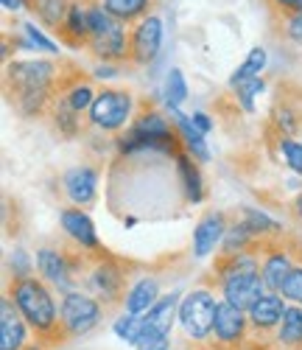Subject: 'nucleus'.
Listing matches in <instances>:
<instances>
[{
	"mask_svg": "<svg viewBox=\"0 0 302 350\" xmlns=\"http://www.w3.org/2000/svg\"><path fill=\"white\" fill-rule=\"evenodd\" d=\"M14 303H17V311L37 331H48L56 323V303L51 297V291L31 278H23L14 286Z\"/></svg>",
	"mask_w": 302,
	"mask_h": 350,
	"instance_id": "1",
	"label": "nucleus"
},
{
	"mask_svg": "<svg viewBox=\"0 0 302 350\" xmlns=\"http://www.w3.org/2000/svg\"><path fill=\"white\" fill-rule=\"evenodd\" d=\"M249 236H252V232H249L244 224H235L230 232H224V241H221V244H224L227 252H241V250L247 247Z\"/></svg>",
	"mask_w": 302,
	"mask_h": 350,
	"instance_id": "35",
	"label": "nucleus"
},
{
	"mask_svg": "<svg viewBox=\"0 0 302 350\" xmlns=\"http://www.w3.org/2000/svg\"><path fill=\"white\" fill-rule=\"evenodd\" d=\"M62 227L65 232L81 247L87 250H98V236H96V224L87 213L81 211H62Z\"/></svg>",
	"mask_w": 302,
	"mask_h": 350,
	"instance_id": "11",
	"label": "nucleus"
},
{
	"mask_svg": "<svg viewBox=\"0 0 302 350\" xmlns=\"http://www.w3.org/2000/svg\"><path fill=\"white\" fill-rule=\"evenodd\" d=\"M288 37L297 40V42H302V12H294V17L288 23Z\"/></svg>",
	"mask_w": 302,
	"mask_h": 350,
	"instance_id": "41",
	"label": "nucleus"
},
{
	"mask_svg": "<svg viewBox=\"0 0 302 350\" xmlns=\"http://www.w3.org/2000/svg\"><path fill=\"white\" fill-rule=\"evenodd\" d=\"M140 331H143V317H137V314H124L115 323V334L120 336V339H126V342H137V336H140Z\"/></svg>",
	"mask_w": 302,
	"mask_h": 350,
	"instance_id": "30",
	"label": "nucleus"
},
{
	"mask_svg": "<svg viewBox=\"0 0 302 350\" xmlns=\"http://www.w3.org/2000/svg\"><path fill=\"white\" fill-rule=\"evenodd\" d=\"M157 303V283L154 280H140L132 286L129 297H126V314H137L143 317L146 311H151V306Z\"/></svg>",
	"mask_w": 302,
	"mask_h": 350,
	"instance_id": "17",
	"label": "nucleus"
},
{
	"mask_svg": "<svg viewBox=\"0 0 302 350\" xmlns=\"http://www.w3.org/2000/svg\"><path fill=\"white\" fill-rule=\"evenodd\" d=\"M286 314V306H283V297L277 295H263L252 308H249V317H252V323L258 328H271V325H277L280 319Z\"/></svg>",
	"mask_w": 302,
	"mask_h": 350,
	"instance_id": "16",
	"label": "nucleus"
},
{
	"mask_svg": "<svg viewBox=\"0 0 302 350\" xmlns=\"http://www.w3.org/2000/svg\"><path fill=\"white\" fill-rule=\"evenodd\" d=\"M216 297L204 288H196L179 303V323H182L185 334L191 339H207L216 325Z\"/></svg>",
	"mask_w": 302,
	"mask_h": 350,
	"instance_id": "2",
	"label": "nucleus"
},
{
	"mask_svg": "<svg viewBox=\"0 0 302 350\" xmlns=\"http://www.w3.org/2000/svg\"><path fill=\"white\" fill-rule=\"evenodd\" d=\"M176 171H179V177H182V185H185V193L191 202H202V177H199V171L196 165L191 163L188 154H179L176 157Z\"/></svg>",
	"mask_w": 302,
	"mask_h": 350,
	"instance_id": "23",
	"label": "nucleus"
},
{
	"mask_svg": "<svg viewBox=\"0 0 302 350\" xmlns=\"http://www.w3.org/2000/svg\"><path fill=\"white\" fill-rule=\"evenodd\" d=\"M224 275H260V267H258V260L249 258V255H235L221 269V278Z\"/></svg>",
	"mask_w": 302,
	"mask_h": 350,
	"instance_id": "32",
	"label": "nucleus"
},
{
	"mask_svg": "<svg viewBox=\"0 0 302 350\" xmlns=\"http://www.w3.org/2000/svg\"><path fill=\"white\" fill-rule=\"evenodd\" d=\"M280 342L299 345L302 342V308H286L280 319Z\"/></svg>",
	"mask_w": 302,
	"mask_h": 350,
	"instance_id": "25",
	"label": "nucleus"
},
{
	"mask_svg": "<svg viewBox=\"0 0 302 350\" xmlns=\"http://www.w3.org/2000/svg\"><path fill=\"white\" fill-rule=\"evenodd\" d=\"M297 213H299V219H302V196H297Z\"/></svg>",
	"mask_w": 302,
	"mask_h": 350,
	"instance_id": "46",
	"label": "nucleus"
},
{
	"mask_svg": "<svg viewBox=\"0 0 302 350\" xmlns=\"http://www.w3.org/2000/svg\"><path fill=\"white\" fill-rule=\"evenodd\" d=\"M68 101H70V107L76 112H84L87 107H93V101H96L93 87H90V84H76L73 90H70V96H68Z\"/></svg>",
	"mask_w": 302,
	"mask_h": 350,
	"instance_id": "37",
	"label": "nucleus"
},
{
	"mask_svg": "<svg viewBox=\"0 0 302 350\" xmlns=\"http://www.w3.org/2000/svg\"><path fill=\"white\" fill-rule=\"evenodd\" d=\"M280 291H283L286 300L302 303V267H291V272H288V278L283 280Z\"/></svg>",
	"mask_w": 302,
	"mask_h": 350,
	"instance_id": "33",
	"label": "nucleus"
},
{
	"mask_svg": "<svg viewBox=\"0 0 302 350\" xmlns=\"http://www.w3.org/2000/svg\"><path fill=\"white\" fill-rule=\"evenodd\" d=\"M28 350H40V347H28Z\"/></svg>",
	"mask_w": 302,
	"mask_h": 350,
	"instance_id": "47",
	"label": "nucleus"
},
{
	"mask_svg": "<svg viewBox=\"0 0 302 350\" xmlns=\"http://www.w3.org/2000/svg\"><path fill=\"white\" fill-rule=\"evenodd\" d=\"M221 283H224V300L238 306L241 311H249L266 295L263 275H224Z\"/></svg>",
	"mask_w": 302,
	"mask_h": 350,
	"instance_id": "6",
	"label": "nucleus"
},
{
	"mask_svg": "<svg viewBox=\"0 0 302 350\" xmlns=\"http://www.w3.org/2000/svg\"><path fill=\"white\" fill-rule=\"evenodd\" d=\"M193 124H196V126H199V129H202L204 135H207L210 129H213V121H210L204 112H193Z\"/></svg>",
	"mask_w": 302,
	"mask_h": 350,
	"instance_id": "42",
	"label": "nucleus"
},
{
	"mask_svg": "<svg viewBox=\"0 0 302 350\" xmlns=\"http://www.w3.org/2000/svg\"><path fill=\"white\" fill-rule=\"evenodd\" d=\"M96 76L98 79H112V76H118V70L109 68V65H101V68H96Z\"/></svg>",
	"mask_w": 302,
	"mask_h": 350,
	"instance_id": "44",
	"label": "nucleus"
},
{
	"mask_svg": "<svg viewBox=\"0 0 302 350\" xmlns=\"http://www.w3.org/2000/svg\"><path fill=\"white\" fill-rule=\"evenodd\" d=\"M12 272L17 275V278H25L28 272H31V260H28V255H25V250H14V255H12Z\"/></svg>",
	"mask_w": 302,
	"mask_h": 350,
	"instance_id": "39",
	"label": "nucleus"
},
{
	"mask_svg": "<svg viewBox=\"0 0 302 350\" xmlns=\"http://www.w3.org/2000/svg\"><path fill=\"white\" fill-rule=\"evenodd\" d=\"M277 6L291 9V12H302V0H277Z\"/></svg>",
	"mask_w": 302,
	"mask_h": 350,
	"instance_id": "43",
	"label": "nucleus"
},
{
	"mask_svg": "<svg viewBox=\"0 0 302 350\" xmlns=\"http://www.w3.org/2000/svg\"><path fill=\"white\" fill-rule=\"evenodd\" d=\"M280 152H283L286 163H288L297 174H302V143H297V140L286 137V140H280Z\"/></svg>",
	"mask_w": 302,
	"mask_h": 350,
	"instance_id": "38",
	"label": "nucleus"
},
{
	"mask_svg": "<svg viewBox=\"0 0 302 350\" xmlns=\"http://www.w3.org/2000/svg\"><path fill=\"white\" fill-rule=\"evenodd\" d=\"M216 336L221 342H238L241 336H244V311H241L238 306L221 300L219 308H216V325H213Z\"/></svg>",
	"mask_w": 302,
	"mask_h": 350,
	"instance_id": "12",
	"label": "nucleus"
},
{
	"mask_svg": "<svg viewBox=\"0 0 302 350\" xmlns=\"http://www.w3.org/2000/svg\"><path fill=\"white\" fill-rule=\"evenodd\" d=\"M3 6H6V9H14V12H20L25 3H23V0H3Z\"/></svg>",
	"mask_w": 302,
	"mask_h": 350,
	"instance_id": "45",
	"label": "nucleus"
},
{
	"mask_svg": "<svg viewBox=\"0 0 302 350\" xmlns=\"http://www.w3.org/2000/svg\"><path fill=\"white\" fill-rule=\"evenodd\" d=\"M37 267H40V272H42L48 280L62 283V286L68 283V267H65V258L59 255V252H53V250H40Z\"/></svg>",
	"mask_w": 302,
	"mask_h": 350,
	"instance_id": "22",
	"label": "nucleus"
},
{
	"mask_svg": "<svg viewBox=\"0 0 302 350\" xmlns=\"http://www.w3.org/2000/svg\"><path fill=\"white\" fill-rule=\"evenodd\" d=\"M224 232H227V224H224V216L221 213H207L196 232H193V255L196 258H204L213 252L221 241H224Z\"/></svg>",
	"mask_w": 302,
	"mask_h": 350,
	"instance_id": "9",
	"label": "nucleus"
},
{
	"mask_svg": "<svg viewBox=\"0 0 302 350\" xmlns=\"http://www.w3.org/2000/svg\"><path fill=\"white\" fill-rule=\"evenodd\" d=\"M76 109L70 107V101L65 98V101H59V107H56V124H59V129H62L65 135H76Z\"/></svg>",
	"mask_w": 302,
	"mask_h": 350,
	"instance_id": "36",
	"label": "nucleus"
},
{
	"mask_svg": "<svg viewBox=\"0 0 302 350\" xmlns=\"http://www.w3.org/2000/svg\"><path fill=\"white\" fill-rule=\"evenodd\" d=\"M163 48V20L160 17H146L132 34V59L137 65H148L157 59Z\"/></svg>",
	"mask_w": 302,
	"mask_h": 350,
	"instance_id": "7",
	"label": "nucleus"
},
{
	"mask_svg": "<svg viewBox=\"0 0 302 350\" xmlns=\"http://www.w3.org/2000/svg\"><path fill=\"white\" fill-rule=\"evenodd\" d=\"M96 185H98V174L90 165H79L65 174V191L76 205H90L96 199Z\"/></svg>",
	"mask_w": 302,
	"mask_h": 350,
	"instance_id": "10",
	"label": "nucleus"
},
{
	"mask_svg": "<svg viewBox=\"0 0 302 350\" xmlns=\"http://www.w3.org/2000/svg\"><path fill=\"white\" fill-rule=\"evenodd\" d=\"M244 227L249 230V232H266V230H280V224L277 221H271L266 213H260V211H252V208H247L244 211Z\"/></svg>",
	"mask_w": 302,
	"mask_h": 350,
	"instance_id": "34",
	"label": "nucleus"
},
{
	"mask_svg": "<svg viewBox=\"0 0 302 350\" xmlns=\"http://www.w3.org/2000/svg\"><path fill=\"white\" fill-rule=\"evenodd\" d=\"M70 0H34V12L40 14L42 23L53 25V28H62L70 12Z\"/></svg>",
	"mask_w": 302,
	"mask_h": 350,
	"instance_id": "21",
	"label": "nucleus"
},
{
	"mask_svg": "<svg viewBox=\"0 0 302 350\" xmlns=\"http://www.w3.org/2000/svg\"><path fill=\"white\" fill-rule=\"evenodd\" d=\"M171 115H174V124H176L179 135H182V140L188 143V149L193 152V157L210 160V149H207V143H204V132L193 124V118H188V115L179 109V107H171Z\"/></svg>",
	"mask_w": 302,
	"mask_h": 350,
	"instance_id": "14",
	"label": "nucleus"
},
{
	"mask_svg": "<svg viewBox=\"0 0 302 350\" xmlns=\"http://www.w3.org/2000/svg\"><path fill=\"white\" fill-rule=\"evenodd\" d=\"M132 115V96L126 90H104L90 107V121L98 129H120Z\"/></svg>",
	"mask_w": 302,
	"mask_h": 350,
	"instance_id": "4",
	"label": "nucleus"
},
{
	"mask_svg": "<svg viewBox=\"0 0 302 350\" xmlns=\"http://www.w3.org/2000/svg\"><path fill=\"white\" fill-rule=\"evenodd\" d=\"M143 149H151V152H171L174 149L171 126L157 112L143 115V118L132 126V132L126 135V140L120 143V152H126V154L129 152H143Z\"/></svg>",
	"mask_w": 302,
	"mask_h": 350,
	"instance_id": "3",
	"label": "nucleus"
},
{
	"mask_svg": "<svg viewBox=\"0 0 302 350\" xmlns=\"http://www.w3.org/2000/svg\"><path fill=\"white\" fill-rule=\"evenodd\" d=\"M263 68H266V51L258 45V48H252V51H249L247 62L230 76V87H232V90H238V87L244 84V81H249V79L260 76V70H263Z\"/></svg>",
	"mask_w": 302,
	"mask_h": 350,
	"instance_id": "20",
	"label": "nucleus"
},
{
	"mask_svg": "<svg viewBox=\"0 0 302 350\" xmlns=\"http://www.w3.org/2000/svg\"><path fill=\"white\" fill-rule=\"evenodd\" d=\"M0 350H20L25 339V325L20 323V317L12 308V300H3L0 306Z\"/></svg>",
	"mask_w": 302,
	"mask_h": 350,
	"instance_id": "15",
	"label": "nucleus"
},
{
	"mask_svg": "<svg viewBox=\"0 0 302 350\" xmlns=\"http://www.w3.org/2000/svg\"><path fill=\"white\" fill-rule=\"evenodd\" d=\"M288 272H291V264H288V258L286 255H269L266 258V264L260 267V275H263V283H266V288H271V291H280V286H283V280L288 278Z\"/></svg>",
	"mask_w": 302,
	"mask_h": 350,
	"instance_id": "18",
	"label": "nucleus"
},
{
	"mask_svg": "<svg viewBox=\"0 0 302 350\" xmlns=\"http://www.w3.org/2000/svg\"><path fill=\"white\" fill-rule=\"evenodd\" d=\"M62 31H65L68 37H73V40H84V37L90 34L87 9H81L79 3H73L70 12H68V20H65V25H62Z\"/></svg>",
	"mask_w": 302,
	"mask_h": 350,
	"instance_id": "27",
	"label": "nucleus"
},
{
	"mask_svg": "<svg viewBox=\"0 0 302 350\" xmlns=\"http://www.w3.org/2000/svg\"><path fill=\"white\" fill-rule=\"evenodd\" d=\"M53 79L51 62H12L9 65V81L17 90V96H25L31 90H48Z\"/></svg>",
	"mask_w": 302,
	"mask_h": 350,
	"instance_id": "8",
	"label": "nucleus"
},
{
	"mask_svg": "<svg viewBox=\"0 0 302 350\" xmlns=\"http://www.w3.org/2000/svg\"><path fill=\"white\" fill-rule=\"evenodd\" d=\"M188 98V84H185V76L179 68H171L168 70V79H165V104L168 109L171 107H179Z\"/></svg>",
	"mask_w": 302,
	"mask_h": 350,
	"instance_id": "26",
	"label": "nucleus"
},
{
	"mask_svg": "<svg viewBox=\"0 0 302 350\" xmlns=\"http://www.w3.org/2000/svg\"><path fill=\"white\" fill-rule=\"evenodd\" d=\"M115 20H135V17H140L146 9H148V0H104L101 3Z\"/></svg>",
	"mask_w": 302,
	"mask_h": 350,
	"instance_id": "24",
	"label": "nucleus"
},
{
	"mask_svg": "<svg viewBox=\"0 0 302 350\" xmlns=\"http://www.w3.org/2000/svg\"><path fill=\"white\" fill-rule=\"evenodd\" d=\"M23 45L25 48H37V51H48V53H59V45H53L42 31H40V28L34 25V23H25L23 25Z\"/></svg>",
	"mask_w": 302,
	"mask_h": 350,
	"instance_id": "29",
	"label": "nucleus"
},
{
	"mask_svg": "<svg viewBox=\"0 0 302 350\" xmlns=\"http://www.w3.org/2000/svg\"><path fill=\"white\" fill-rule=\"evenodd\" d=\"M137 350H168V334L154 328V325H148L146 319H143V331L135 342Z\"/></svg>",
	"mask_w": 302,
	"mask_h": 350,
	"instance_id": "28",
	"label": "nucleus"
},
{
	"mask_svg": "<svg viewBox=\"0 0 302 350\" xmlns=\"http://www.w3.org/2000/svg\"><path fill=\"white\" fill-rule=\"evenodd\" d=\"M126 31H124V23L115 20L104 34H96L93 37V51L101 56V59H120V56H126Z\"/></svg>",
	"mask_w": 302,
	"mask_h": 350,
	"instance_id": "13",
	"label": "nucleus"
},
{
	"mask_svg": "<svg viewBox=\"0 0 302 350\" xmlns=\"http://www.w3.org/2000/svg\"><path fill=\"white\" fill-rule=\"evenodd\" d=\"M277 124H280L283 135H294V129H297V124L291 118V109H277Z\"/></svg>",
	"mask_w": 302,
	"mask_h": 350,
	"instance_id": "40",
	"label": "nucleus"
},
{
	"mask_svg": "<svg viewBox=\"0 0 302 350\" xmlns=\"http://www.w3.org/2000/svg\"><path fill=\"white\" fill-rule=\"evenodd\" d=\"M263 87H266V84H263V79H260V76H255V79L244 81V84H241L238 90H235V93H238L241 107H244L247 112H255V104H252V101H255V96H258V93H263Z\"/></svg>",
	"mask_w": 302,
	"mask_h": 350,
	"instance_id": "31",
	"label": "nucleus"
},
{
	"mask_svg": "<svg viewBox=\"0 0 302 350\" xmlns=\"http://www.w3.org/2000/svg\"><path fill=\"white\" fill-rule=\"evenodd\" d=\"M90 286H93L96 291H101V295H107L109 300L118 297V291H120V269L115 264H101L96 267L93 278H90Z\"/></svg>",
	"mask_w": 302,
	"mask_h": 350,
	"instance_id": "19",
	"label": "nucleus"
},
{
	"mask_svg": "<svg viewBox=\"0 0 302 350\" xmlns=\"http://www.w3.org/2000/svg\"><path fill=\"white\" fill-rule=\"evenodd\" d=\"M98 317H101V308H98V303L93 297L81 295V291H68V295H65L62 323L68 325L70 334H76V336L87 334L90 328H96Z\"/></svg>",
	"mask_w": 302,
	"mask_h": 350,
	"instance_id": "5",
	"label": "nucleus"
}]
</instances>
